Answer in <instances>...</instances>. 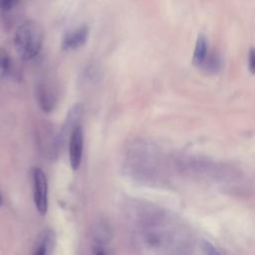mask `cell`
<instances>
[{
    "label": "cell",
    "instance_id": "obj_4",
    "mask_svg": "<svg viewBox=\"0 0 255 255\" xmlns=\"http://www.w3.org/2000/svg\"><path fill=\"white\" fill-rule=\"evenodd\" d=\"M36 100L39 107L45 113H51L57 105V95L48 83H38L35 89Z\"/></svg>",
    "mask_w": 255,
    "mask_h": 255
},
{
    "label": "cell",
    "instance_id": "obj_6",
    "mask_svg": "<svg viewBox=\"0 0 255 255\" xmlns=\"http://www.w3.org/2000/svg\"><path fill=\"white\" fill-rule=\"evenodd\" d=\"M113 235V227L106 219H99L92 226L91 236L94 245L107 246L112 240Z\"/></svg>",
    "mask_w": 255,
    "mask_h": 255
},
{
    "label": "cell",
    "instance_id": "obj_3",
    "mask_svg": "<svg viewBox=\"0 0 255 255\" xmlns=\"http://www.w3.org/2000/svg\"><path fill=\"white\" fill-rule=\"evenodd\" d=\"M84 133L80 124L74 127L69 137V156L70 164L73 170H78L83 157Z\"/></svg>",
    "mask_w": 255,
    "mask_h": 255
},
{
    "label": "cell",
    "instance_id": "obj_12",
    "mask_svg": "<svg viewBox=\"0 0 255 255\" xmlns=\"http://www.w3.org/2000/svg\"><path fill=\"white\" fill-rule=\"evenodd\" d=\"M248 62H249V69H250V71L253 74H255V49H251L249 51Z\"/></svg>",
    "mask_w": 255,
    "mask_h": 255
},
{
    "label": "cell",
    "instance_id": "obj_11",
    "mask_svg": "<svg viewBox=\"0 0 255 255\" xmlns=\"http://www.w3.org/2000/svg\"><path fill=\"white\" fill-rule=\"evenodd\" d=\"M18 2L19 0H0V8L4 11H8L12 9Z\"/></svg>",
    "mask_w": 255,
    "mask_h": 255
},
{
    "label": "cell",
    "instance_id": "obj_10",
    "mask_svg": "<svg viewBox=\"0 0 255 255\" xmlns=\"http://www.w3.org/2000/svg\"><path fill=\"white\" fill-rule=\"evenodd\" d=\"M11 60L8 53L0 48V80L4 79L10 72Z\"/></svg>",
    "mask_w": 255,
    "mask_h": 255
},
{
    "label": "cell",
    "instance_id": "obj_2",
    "mask_svg": "<svg viewBox=\"0 0 255 255\" xmlns=\"http://www.w3.org/2000/svg\"><path fill=\"white\" fill-rule=\"evenodd\" d=\"M31 174L35 206L41 215H45L48 210V182L46 174L38 166L32 168Z\"/></svg>",
    "mask_w": 255,
    "mask_h": 255
},
{
    "label": "cell",
    "instance_id": "obj_14",
    "mask_svg": "<svg viewBox=\"0 0 255 255\" xmlns=\"http://www.w3.org/2000/svg\"><path fill=\"white\" fill-rule=\"evenodd\" d=\"M3 204V196H2V193H1V190H0V207L2 206Z\"/></svg>",
    "mask_w": 255,
    "mask_h": 255
},
{
    "label": "cell",
    "instance_id": "obj_13",
    "mask_svg": "<svg viewBox=\"0 0 255 255\" xmlns=\"http://www.w3.org/2000/svg\"><path fill=\"white\" fill-rule=\"evenodd\" d=\"M201 247L203 248V250H204V252L205 253H208V254H216V253H220L219 251H217L212 245H210L208 242H206V241H204L203 243H202V245H201Z\"/></svg>",
    "mask_w": 255,
    "mask_h": 255
},
{
    "label": "cell",
    "instance_id": "obj_1",
    "mask_svg": "<svg viewBox=\"0 0 255 255\" xmlns=\"http://www.w3.org/2000/svg\"><path fill=\"white\" fill-rule=\"evenodd\" d=\"M44 40V32L41 25L29 20L22 23L16 30L14 46L18 56L29 61L35 58L41 51Z\"/></svg>",
    "mask_w": 255,
    "mask_h": 255
},
{
    "label": "cell",
    "instance_id": "obj_8",
    "mask_svg": "<svg viewBox=\"0 0 255 255\" xmlns=\"http://www.w3.org/2000/svg\"><path fill=\"white\" fill-rule=\"evenodd\" d=\"M82 106L80 104H75L71 110L69 111L66 121L63 125V128L61 130V133L58 136V141H57V145L60 146L62 144V142H64V140L66 139L67 135H71V132L74 128L75 126H77L79 124V120L81 118L82 115Z\"/></svg>",
    "mask_w": 255,
    "mask_h": 255
},
{
    "label": "cell",
    "instance_id": "obj_5",
    "mask_svg": "<svg viewBox=\"0 0 255 255\" xmlns=\"http://www.w3.org/2000/svg\"><path fill=\"white\" fill-rule=\"evenodd\" d=\"M89 37V28L86 25H82L74 30L66 33L62 41V49L65 51L76 50L85 45Z\"/></svg>",
    "mask_w": 255,
    "mask_h": 255
},
{
    "label": "cell",
    "instance_id": "obj_9",
    "mask_svg": "<svg viewBox=\"0 0 255 255\" xmlns=\"http://www.w3.org/2000/svg\"><path fill=\"white\" fill-rule=\"evenodd\" d=\"M207 56H208L207 41H206L204 36L200 35L197 38V41H196V44H195V49H194V53H193L192 62L195 66L202 67V65L204 64Z\"/></svg>",
    "mask_w": 255,
    "mask_h": 255
},
{
    "label": "cell",
    "instance_id": "obj_7",
    "mask_svg": "<svg viewBox=\"0 0 255 255\" xmlns=\"http://www.w3.org/2000/svg\"><path fill=\"white\" fill-rule=\"evenodd\" d=\"M56 246V234L52 229L43 230L36 239L33 254L47 255L51 254Z\"/></svg>",
    "mask_w": 255,
    "mask_h": 255
}]
</instances>
